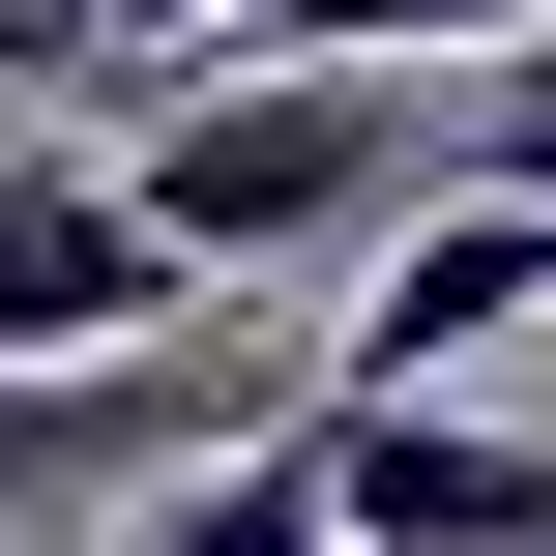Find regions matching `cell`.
Listing matches in <instances>:
<instances>
[{
    "label": "cell",
    "instance_id": "obj_1",
    "mask_svg": "<svg viewBox=\"0 0 556 556\" xmlns=\"http://www.w3.org/2000/svg\"><path fill=\"white\" fill-rule=\"evenodd\" d=\"M117 205L235 293V264H323V235H410L440 205V88H381V59H176L147 88V147H117Z\"/></svg>",
    "mask_w": 556,
    "mask_h": 556
},
{
    "label": "cell",
    "instance_id": "obj_2",
    "mask_svg": "<svg viewBox=\"0 0 556 556\" xmlns=\"http://www.w3.org/2000/svg\"><path fill=\"white\" fill-rule=\"evenodd\" d=\"M176 323H205V264H176L117 176L0 147V381H88V352H176Z\"/></svg>",
    "mask_w": 556,
    "mask_h": 556
},
{
    "label": "cell",
    "instance_id": "obj_3",
    "mask_svg": "<svg viewBox=\"0 0 556 556\" xmlns=\"http://www.w3.org/2000/svg\"><path fill=\"white\" fill-rule=\"evenodd\" d=\"M498 323H556V205H469V176H440V205L381 235V293L323 323V381H352V410H440V352H498Z\"/></svg>",
    "mask_w": 556,
    "mask_h": 556
},
{
    "label": "cell",
    "instance_id": "obj_4",
    "mask_svg": "<svg viewBox=\"0 0 556 556\" xmlns=\"http://www.w3.org/2000/svg\"><path fill=\"white\" fill-rule=\"evenodd\" d=\"M323 498H352V556H556V440L352 410V381H323Z\"/></svg>",
    "mask_w": 556,
    "mask_h": 556
},
{
    "label": "cell",
    "instance_id": "obj_5",
    "mask_svg": "<svg viewBox=\"0 0 556 556\" xmlns=\"http://www.w3.org/2000/svg\"><path fill=\"white\" fill-rule=\"evenodd\" d=\"M147 556H352V498H323V381H264V410L147 498Z\"/></svg>",
    "mask_w": 556,
    "mask_h": 556
},
{
    "label": "cell",
    "instance_id": "obj_6",
    "mask_svg": "<svg viewBox=\"0 0 556 556\" xmlns=\"http://www.w3.org/2000/svg\"><path fill=\"white\" fill-rule=\"evenodd\" d=\"M176 440V352H88V381H0V528H59V498H117Z\"/></svg>",
    "mask_w": 556,
    "mask_h": 556
},
{
    "label": "cell",
    "instance_id": "obj_7",
    "mask_svg": "<svg viewBox=\"0 0 556 556\" xmlns=\"http://www.w3.org/2000/svg\"><path fill=\"white\" fill-rule=\"evenodd\" d=\"M205 29H235V0H0V88H88V59H147V88H176Z\"/></svg>",
    "mask_w": 556,
    "mask_h": 556
},
{
    "label": "cell",
    "instance_id": "obj_8",
    "mask_svg": "<svg viewBox=\"0 0 556 556\" xmlns=\"http://www.w3.org/2000/svg\"><path fill=\"white\" fill-rule=\"evenodd\" d=\"M440 176H469V205H556V29L498 59V88H440Z\"/></svg>",
    "mask_w": 556,
    "mask_h": 556
}]
</instances>
